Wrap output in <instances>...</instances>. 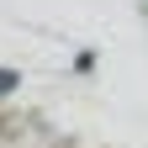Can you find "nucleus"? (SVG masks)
<instances>
[{"label":"nucleus","instance_id":"f257e3e1","mask_svg":"<svg viewBox=\"0 0 148 148\" xmlns=\"http://www.w3.org/2000/svg\"><path fill=\"white\" fill-rule=\"evenodd\" d=\"M16 85V74H5V69H0V90H11Z\"/></svg>","mask_w":148,"mask_h":148}]
</instances>
